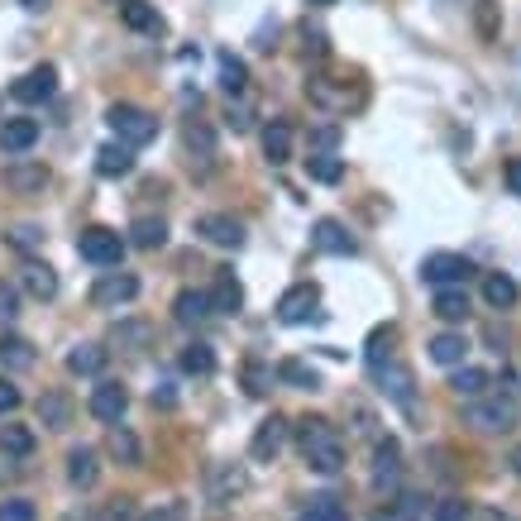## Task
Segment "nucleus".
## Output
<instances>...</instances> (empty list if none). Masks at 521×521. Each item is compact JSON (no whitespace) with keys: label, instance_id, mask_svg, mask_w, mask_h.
<instances>
[{"label":"nucleus","instance_id":"nucleus-25","mask_svg":"<svg viewBox=\"0 0 521 521\" xmlns=\"http://www.w3.org/2000/svg\"><path fill=\"white\" fill-rule=\"evenodd\" d=\"M20 287L29 297H39V302H53V297H58V273H53L48 263H24Z\"/></svg>","mask_w":521,"mask_h":521},{"label":"nucleus","instance_id":"nucleus-53","mask_svg":"<svg viewBox=\"0 0 521 521\" xmlns=\"http://www.w3.org/2000/svg\"><path fill=\"white\" fill-rule=\"evenodd\" d=\"M144 521H182V507H177V502H168V507H158V512H149Z\"/></svg>","mask_w":521,"mask_h":521},{"label":"nucleus","instance_id":"nucleus-48","mask_svg":"<svg viewBox=\"0 0 521 521\" xmlns=\"http://www.w3.org/2000/svg\"><path fill=\"white\" fill-rule=\"evenodd\" d=\"M225 125H230L235 134H244L249 125H254V110H249V106H235V101H230V106H225Z\"/></svg>","mask_w":521,"mask_h":521},{"label":"nucleus","instance_id":"nucleus-56","mask_svg":"<svg viewBox=\"0 0 521 521\" xmlns=\"http://www.w3.org/2000/svg\"><path fill=\"white\" fill-rule=\"evenodd\" d=\"M20 5H24V10H44L48 0H20Z\"/></svg>","mask_w":521,"mask_h":521},{"label":"nucleus","instance_id":"nucleus-8","mask_svg":"<svg viewBox=\"0 0 521 521\" xmlns=\"http://www.w3.org/2000/svg\"><path fill=\"white\" fill-rule=\"evenodd\" d=\"M5 187L15 196H34V192H44L48 187V168H44V158H10L5 163Z\"/></svg>","mask_w":521,"mask_h":521},{"label":"nucleus","instance_id":"nucleus-29","mask_svg":"<svg viewBox=\"0 0 521 521\" xmlns=\"http://www.w3.org/2000/svg\"><path fill=\"white\" fill-rule=\"evenodd\" d=\"M106 359H110V349H101V345H77L72 354H67V373H77V378H96V373L106 369Z\"/></svg>","mask_w":521,"mask_h":521},{"label":"nucleus","instance_id":"nucleus-24","mask_svg":"<svg viewBox=\"0 0 521 521\" xmlns=\"http://www.w3.org/2000/svg\"><path fill=\"white\" fill-rule=\"evenodd\" d=\"M67 478H72V488H96V478H101L96 450H87V445L67 450Z\"/></svg>","mask_w":521,"mask_h":521},{"label":"nucleus","instance_id":"nucleus-18","mask_svg":"<svg viewBox=\"0 0 521 521\" xmlns=\"http://www.w3.org/2000/svg\"><path fill=\"white\" fill-rule=\"evenodd\" d=\"M263 158H268L273 168L292 163V125H287V120H273V125H263Z\"/></svg>","mask_w":521,"mask_h":521},{"label":"nucleus","instance_id":"nucleus-13","mask_svg":"<svg viewBox=\"0 0 521 521\" xmlns=\"http://www.w3.org/2000/svg\"><path fill=\"white\" fill-rule=\"evenodd\" d=\"M283 445H287V421L283 416H268V421H259V431L249 440V455L259 459V464H273V459L283 455Z\"/></svg>","mask_w":521,"mask_h":521},{"label":"nucleus","instance_id":"nucleus-40","mask_svg":"<svg viewBox=\"0 0 521 521\" xmlns=\"http://www.w3.org/2000/svg\"><path fill=\"white\" fill-rule=\"evenodd\" d=\"M302 521H349V512L340 507L335 498H316L311 507L302 512Z\"/></svg>","mask_w":521,"mask_h":521},{"label":"nucleus","instance_id":"nucleus-54","mask_svg":"<svg viewBox=\"0 0 521 521\" xmlns=\"http://www.w3.org/2000/svg\"><path fill=\"white\" fill-rule=\"evenodd\" d=\"M130 517H134L130 498H115V502H110V521H130Z\"/></svg>","mask_w":521,"mask_h":521},{"label":"nucleus","instance_id":"nucleus-7","mask_svg":"<svg viewBox=\"0 0 521 521\" xmlns=\"http://www.w3.org/2000/svg\"><path fill=\"white\" fill-rule=\"evenodd\" d=\"M139 297V278L134 273H101L96 283H91V306L96 311H115V306H125Z\"/></svg>","mask_w":521,"mask_h":521},{"label":"nucleus","instance_id":"nucleus-21","mask_svg":"<svg viewBox=\"0 0 521 521\" xmlns=\"http://www.w3.org/2000/svg\"><path fill=\"white\" fill-rule=\"evenodd\" d=\"M464 354H469L464 330H440V335L431 340V359H435V364H445V369H459V364H464Z\"/></svg>","mask_w":521,"mask_h":521},{"label":"nucleus","instance_id":"nucleus-11","mask_svg":"<svg viewBox=\"0 0 521 521\" xmlns=\"http://www.w3.org/2000/svg\"><path fill=\"white\" fill-rule=\"evenodd\" d=\"M53 91H58V67L44 63V67H34V72H24L20 82L10 87V96L24 101V106H39V101H48Z\"/></svg>","mask_w":521,"mask_h":521},{"label":"nucleus","instance_id":"nucleus-52","mask_svg":"<svg viewBox=\"0 0 521 521\" xmlns=\"http://www.w3.org/2000/svg\"><path fill=\"white\" fill-rule=\"evenodd\" d=\"M153 407H163V412H168V407H177V392L168 388V383H158V388H153Z\"/></svg>","mask_w":521,"mask_h":521},{"label":"nucleus","instance_id":"nucleus-45","mask_svg":"<svg viewBox=\"0 0 521 521\" xmlns=\"http://www.w3.org/2000/svg\"><path fill=\"white\" fill-rule=\"evenodd\" d=\"M211 488H216V493H239V488H244V474H239L235 464H225V469L211 474Z\"/></svg>","mask_w":521,"mask_h":521},{"label":"nucleus","instance_id":"nucleus-9","mask_svg":"<svg viewBox=\"0 0 521 521\" xmlns=\"http://www.w3.org/2000/svg\"><path fill=\"white\" fill-rule=\"evenodd\" d=\"M311 244H316L321 254H335V259H349V254H359V239L349 235L340 220H330V216H321L316 225H311Z\"/></svg>","mask_w":521,"mask_h":521},{"label":"nucleus","instance_id":"nucleus-33","mask_svg":"<svg viewBox=\"0 0 521 521\" xmlns=\"http://www.w3.org/2000/svg\"><path fill=\"white\" fill-rule=\"evenodd\" d=\"M216 67H220V87L230 91V96H244V91H249V67L239 63L235 53H220Z\"/></svg>","mask_w":521,"mask_h":521},{"label":"nucleus","instance_id":"nucleus-31","mask_svg":"<svg viewBox=\"0 0 521 521\" xmlns=\"http://www.w3.org/2000/svg\"><path fill=\"white\" fill-rule=\"evenodd\" d=\"M106 455L115 459V464H139V459H144V450H139V440H134L130 426H110Z\"/></svg>","mask_w":521,"mask_h":521},{"label":"nucleus","instance_id":"nucleus-55","mask_svg":"<svg viewBox=\"0 0 521 521\" xmlns=\"http://www.w3.org/2000/svg\"><path fill=\"white\" fill-rule=\"evenodd\" d=\"M474 521H517V517H512V512H502V507H483Z\"/></svg>","mask_w":521,"mask_h":521},{"label":"nucleus","instance_id":"nucleus-15","mask_svg":"<svg viewBox=\"0 0 521 521\" xmlns=\"http://www.w3.org/2000/svg\"><path fill=\"white\" fill-rule=\"evenodd\" d=\"M72 416H77V402H72L63 388H48L44 397H39V426H48V431H67Z\"/></svg>","mask_w":521,"mask_h":521},{"label":"nucleus","instance_id":"nucleus-26","mask_svg":"<svg viewBox=\"0 0 521 521\" xmlns=\"http://www.w3.org/2000/svg\"><path fill=\"white\" fill-rule=\"evenodd\" d=\"M517 297H521L517 278H507V273H488V278H483V302L493 306V311H507V306H517Z\"/></svg>","mask_w":521,"mask_h":521},{"label":"nucleus","instance_id":"nucleus-30","mask_svg":"<svg viewBox=\"0 0 521 521\" xmlns=\"http://www.w3.org/2000/svg\"><path fill=\"white\" fill-rule=\"evenodd\" d=\"M130 244H134V249H144V254H153V249H163V244H168V225H163V220H153V216H139L130 225Z\"/></svg>","mask_w":521,"mask_h":521},{"label":"nucleus","instance_id":"nucleus-58","mask_svg":"<svg viewBox=\"0 0 521 521\" xmlns=\"http://www.w3.org/2000/svg\"><path fill=\"white\" fill-rule=\"evenodd\" d=\"M311 5H335V0H311Z\"/></svg>","mask_w":521,"mask_h":521},{"label":"nucleus","instance_id":"nucleus-34","mask_svg":"<svg viewBox=\"0 0 521 521\" xmlns=\"http://www.w3.org/2000/svg\"><path fill=\"white\" fill-rule=\"evenodd\" d=\"M278 378L292 383V388H302V392H321V373L311 369V364H302V359H283V364H278Z\"/></svg>","mask_w":521,"mask_h":521},{"label":"nucleus","instance_id":"nucleus-28","mask_svg":"<svg viewBox=\"0 0 521 521\" xmlns=\"http://www.w3.org/2000/svg\"><path fill=\"white\" fill-rule=\"evenodd\" d=\"M206 297H211V311H220V316H235L239 306H244V287H239L230 273H216V287H211Z\"/></svg>","mask_w":521,"mask_h":521},{"label":"nucleus","instance_id":"nucleus-41","mask_svg":"<svg viewBox=\"0 0 521 521\" xmlns=\"http://www.w3.org/2000/svg\"><path fill=\"white\" fill-rule=\"evenodd\" d=\"M273 378H278V373L263 369V364H244V392H249V397H263V392L273 388Z\"/></svg>","mask_w":521,"mask_h":521},{"label":"nucleus","instance_id":"nucleus-43","mask_svg":"<svg viewBox=\"0 0 521 521\" xmlns=\"http://www.w3.org/2000/svg\"><path fill=\"white\" fill-rule=\"evenodd\" d=\"M10 244H15L20 254H34V249L44 244V230H39V225H15V230H10Z\"/></svg>","mask_w":521,"mask_h":521},{"label":"nucleus","instance_id":"nucleus-42","mask_svg":"<svg viewBox=\"0 0 521 521\" xmlns=\"http://www.w3.org/2000/svg\"><path fill=\"white\" fill-rule=\"evenodd\" d=\"M0 521H39V507L29 498H5L0 502Z\"/></svg>","mask_w":521,"mask_h":521},{"label":"nucleus","instance_id":"nucleus-46","mask_svg":"<svg viewBox=\"0 0 521 521\" xmlns=\"http://www.w3.org/2000/svg\"><path fill=\"white\" fill-rule=\"evenodd\" d=\"M187 149H201L206 158H211V153H216V134L206 130V125H196V120H192V125H187Z\"/></svg>","mask_w":521,"mask_h":521},{"label":"nucleus","instance_id":"nucleus-57","mask_svg":"<svg viewBox=\"0 0 521 521\" xmlns=\"http://www.w3.org/2000/svg\"><path fill=\"white\" fill-rule=\"evenodd\" d=\"M512 469H517V478H521V445H517V455H512Z\"/></svg>","mask_w":521,"mask_h":521},{"label":"nucleus","instance_id":"nucleus-5","mask_svg":"<svg viewBox=\"0 0 521 521\" xmlns=\"http://www.w3.org/2000/svg\"><path fill=\"white\" fill-rule=\"evenodd\" d=\"M421 278L431 287H464L474 278V263L464 259V254L440 249V254H426V259H421Z\"/></svg>","mask_w":521,"mask_h":521},{"label":"nucleus","instance_id":"nucleus-23","mask_svg":"<svg viewBox=\"0 0 521 521\" xmlns=\"http://www.w3.org/2000/svg\"><path fill=\"white\" fill-rule=\"evenodd\" d=\"M96 173L101 177H130L134 173V149L130 144H101V149H96Z\"/></svg>","mask_w":521,"mask_h":521},{"label":"nucleus","instance_id":"nucleus-27","mask_svg":"<svg viewBox=\"0 0 521 521\" xmlns=\"http://www.w3.org/2000/svg\"><path fill=\"white\" fill-rule=\"evenodd\" d=\"M397 474H402V450H397V440H378V455H373V483L388 488V483H397Z\"/></svg>","mask_w":521,"mask_h":521},{"label":"nucleus","instance_id":"nucleus-2","mask_svg":"<svg viewBox=\"0 0 521 521\" xmlns=\"http://www.w3.org/2000/svg\"><path fill=\"white\" fill-rule=\"evenodd\" d=\"M110 130L120 134V144H130V149H139V144H149L153 134H158V120H153L144 106H130V101H115V106L106 110Z\"/></svg>","mask_w":521,"mask_h":521},{"label":"nucleus","instance_id":"nucleus-59","mask_svg":"<svg viewBox=\"0 0 521 521\" xmlns=\"http://www.w3.org/2000/svg\"><path fill=\"white\" fill-rule=\"evenodd\" d=\"M115 5H120V0H115Z\"/></svg>","mask_w":521,"mask_h":521},{"label":"nucleus","instance_id":"nucleus-50","mask_svg":"<svg viewBox=\"0 0 521 521\" xmlns=\"http://www.w3.org/2000/svg\"><path fill=\"white\" fill-rule=\"evenodd\" d=\"M20 388L10 383V378H0V416H10V412H20Z\"/></svg>","mask_w":521,"mask_h":521},{"label":"nucleus","instance_id":"nucleus-4","mask_svg":"<svg viewBox=\"0 0 521 521\" xmlns=\"http://www.w3.org/2000/svg\"><path fill=\"white\" fill-rule=\"evenodd\" d=\"M469 426L478 431H512L517 426V392H507V397H488V402H469V412H464Z\"/></svg>","mask_w":521,"mask_h":521},{"label":"nucleus","instance_id":"nucleus-37","mask_svg":"<svg viewBox=\"0 0 521 521\" xmlns=\"http://www.w3.org/2000/svg\"><path fill=\"white\" fill-rule=\"evenodd\" d=\"M498 15H502L498 0H478V5H474V29H478V39H483V44H493V39L502 34Z\"/></svg>","mask_w":521,"mask_h":521},{"label":"nucleus","instance_id":"nucleus-12","mask_svg":"<svg viewBox=\"0 0 521 521\" xmlns=\"http://www.w3.org/2000/svg\"><path fill=\"white\" fill-rule=\"evenodd\" d=\"M125 407H130V392H125V383H96V388H91V402H87V412L96 416V421H110V426H115V421H120V416H125Z\"/></svg>","mask_w":521,"mask_h":521},{"label":"nucleus","instance_id":"nucleus-35","mask_svg":"<svg viewBox=\"0 0 521 521\" xmlns=\"http://www.w3.org/2000/svg\"><path fill=\"white\" fill-rule=\"evenodd\" d=\"M0 450H5V455H34V431H29V426H20V421H5V426H0Z\"/></svg>","mask_w":521,"mask_h":521},{"label":"nucleus","instance_id":"nucleus-17","mask_svg":"<svg viewBox=\"0 0 521 521\" xmlns=\"http://www.w3.org/2000/svg\"><path fill=\"white\" fill-rule=\"evenodd\" d=\"M110 345L139 354V349L153 345V326H149V321H139V316H130V321H115V326H110Z\"/></svg>","mask_w":521,"mask_h":521},{"label":"nucleus","instance_id":"nucleus-44","mask_svg":"<svg viewBox=\"0 0 521 521\" xmlns=\"http://www.w3.org/2000/svg\"><path fill=\"white\" fill-rule=\"evenodd\" d=\"M340 149V125H321L311 130V153H335Z\"/></svg>","mask_w":521,"mask_h":521},{"label":"nucleus","instance_id":"nucleus-3","mask_svg":"<svg viewBox=\"0 0 521 521\" xmlns=\"http://www.w3.org/2000/svg\"><path fill=\"white\" fill-rule=\"evenodd\" d=\"M77 254L96 268H115L120 254H125V235L120 230H110V225H87L82 235H77Z\"/></svg>","mask_w":521,"mask_h":521},{"label":"nucleus","instance_id":"nucleus-10","mask_svg":"<svg viewBox=\"0 0 521 521\" xmlns=\"http://www.w3.org/2000/svg\"><path fill=\"white\" fill-rule=\"evenodd\" d=\"M196 235L206 239V244H216V249H239L244 244V220L225 216V211H211V216L196 220Z\"/></svg>","mask_w":521,"mask_h":521},{"label":"nucleus","instance_id":"nucleus-1","mask_svg":"<svg viewBox=\"0 0 521 521\" xmlns=\"http://www.w3.org/2000/svg\"><path fill=\"white\" fill-rule=\"evenodd\" d=\"M297 450L316 474H340L345 469V435L326 416H302L297 421Z\"/></svg>","mask_w":521,"mask_h":521},{"label":"nucleus","instance_id":"nucleus-36","mask_svg":"<svg viewBox=\"0 0 521 521\" xmlns=\"http://www.w3.org/2000/svg\"><path fill=\"white\" fill-rule=\"evenodd\" d=\"M306 177H311V182H326V187H335V182L345 177V163H340L335 153H311V158H306Z\"/></svg>","mask_w":521,"mask_h":521},{"label":"nucleus","instance_id":"nucleus-51","mask_svg":"<svg viewBox=\"0 0 521 521\" xmlns=\"http://www.w3.org/2000/svg\"><path fill=\"white\" fill-rule=\"evenodd\" d=\"M502 177H507V187H512V196H521V158H507V168H502Z\"/></svg>","mask_w":521,"mask_h":521},{"label":"nucleus","instance_id":"nucleus-19","mask_svg":"<svg viewBox=\"0 0 521 521\" xmlns=\"http://www.w3.org/2000/svg\"><path fill=\"white\" fill-rule=\"evenodd\" d=\"M431 311L445 321V326H464V321H469V297H464V287H440Z\"/></svg>","mask_w":521,"mask_h":521},{"label":"nucleus","instance_id":"nucleus-38","mask_svg":"<svg viewBox=\"0 0 521 521\" xmlns=\"http://www.w3.org/2000/svg\"><path fill=\"white\" fill-rule=\"evenodd\" d=\"M182 369L192 373V378H211V373H216V349L211 345H187L182 349Z\"/></svg>","mask_w":521,"mask_h":521},{"label":"nucleus","instance_id":"nucleus-20","mask_svg":"<svg viewBox=\"0 0 521 521\" xmlns=\"http://www.w3.org/2000/svg\"><path fill=\"white\" fill-rule=\"evenodd\" d=\"M206 316H211V297H206V292H196V287L177 292V302H173V321H177V326H201Z\"/></svg>","mask_w":521,"mask_h":521},{"label":"nucleus","instance_id":"nucleus-14","mask_svg":"<svg viewBox=\"0 0 521 521\" xmlns=\"http://www.w3.org/2000/svg\"><path fill=\"white\" fill-rule=\"evenodd\" d=\"M373 378L383 383V392H388L392 402H402V407H412L416 397V378L407 364H397V359H388V364H373Z\"/></svg>","mask_w":521,"mask_h":521},{"label":"nucleus","instance_id":"nucleus-22","mask_svg":"<svg viewBox=\"0 0 521 521\" xmlns=\"http://www.w3.org/2000/svg\"><path fill=\"white\" fill-rule=\"evenodd\" d=\"M120 20L130 24L134 34H163V15L149 0H120Z\"/></svg>","mask_w":521,"mask_h":521},{"label":"nucleus","instance_id":"nucleus-32","mask_svg":"<svg viewBox=\"0 0 521 521\" xmlns=\"http://www.w3.org/2000/svg\"><path fill=\"white\" fill-rule=\"evenodd\" d=\"M0 364L15 369V373L34 369V345H29L24 335H0Z\"/></svg>","mask_w":521,"mask_h":521},{"label":"nucleus","instance_id":"nucleus-39","mask_svg":"<svg viewBox=\"0 0 521 521\" xmlns=\"http://www.w3.org/2000/svg\"><path fill=\"white\" fill-rule=\"evenodd\" d=\"M450 388H455L459 397H469V402H474V397H483V392H488V373H483V369H455Z\"/></svg>","mask_w":521,"mask_h":521},{"label":"nucleus","instance_id":"nucleus-16","mask_svg":"<svg viewBox=\"0 0 521 521\" xmlns=\"http://www.w3.org/2000/svg\"><path fill=\"white\" fill-rule=\"evenodd\" d=\"M39 144V120H29V115H15V120H5L0 125V153H29Z\"/></svg>","mask_w":521,"mask_h":521},{"label":"nucleus","instance_id":"nucleus-47","mask_svg":"<svg viewBox=\"0 0 521 521\" xmlns=\"http://www.w3.org/2000/svg\"><path fill=\"white\" fill-rule=\"evenodd\" d=\"M431 521H469V507H464L459 498H445V502H435Z\"/></svg>","mask_w":521,"mask_h":521},{"label":"nucleus","instance_id":"nucleus-49","mask_svg":"<svg viewBox=\"0 0 521 521\" xmlns=\"http://www.w3.org/2000/svg\"><path fill=\"white\" fill-rule=\"evenodd\" d=\"M20 316V292L10 283H0V321H15Z\"/></svg>","mask_w":521,"mask_h":521},{"label":"nucleus","instance_id":"nucleus-6","mask_svg":"<svg viewBox=\"0 0 521 521\" xmlns=\"http://www.w3.org/2000/svg\"><path fill=\"white\" fill-rule=\"evenodd\" d=\"M321 287L316 283H297V287H287L283 297H278V321L283 326H302V321H316L321 311Z\"/></svg>","mask_w":521,"mask_h":521}]
</instances>
